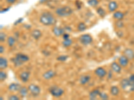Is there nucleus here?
<instances>
[{"instance_id":"nucleus-27","label":"nucleus","mask_w":134,"mask_h":100,"mask_svg":"<svg viewBox=\"0 0 134 100\" xmlns=\"http://www.w3.org/2000/svg\"><path fill=\"white\" fill-rule=\"evenodd\" d=\"M87 3L91 6L96 7L99 5V1L98 0H88Z\"/></svg>"},{"instance_id":"nucleus-8","label":"nucleus","mask_w":134,"mask_h":100,"mask_svg":"<svg viewBox=\"0 0 134 100\" xmlns=\"http://www.w3.org/2000/svg\"><path fill=\"white\" fill-rule=\"evenodd\" d=\"M57 75V72L54 70H50L46 71V72H44L42 75V77L44 79L46 80H49V79H52Z\"/></svg>"},{"instance_id":"nucleus-31","label":"nucleus","mask_w":134,"mask_h":100,"mask_svg":"<svg viewBox=\"0 0 134 100\" xmlns=\"http://www.w3.org/2000/svg\"><path fill=\"white\" fill-rule=\"evenodd\" d=\"M99 97H100L101 99H105V100H107L109 99V96H107V94L103 92L100 93V94H99Z\"/></svg>"},{"instance_id":"nucleus-41","label":"nucleus","mask_w":134,"mask_h":100,"mask_svg":"<svg viewBox=\"0 0 134 100\" xmlns=\"http://www.w3.org/2000/svg\"><path fill=\"white\" fill-rule=\"evenodd\" d=\"M111 77H112V72H111V71H109L108 79H111Z\"/></svg>"},{"instance_id":"nucleus-38","label":"nucleus","mask_w":134,"mask_h":100,"mask_svg":"<svg viewBox=\"0 0 134 100\" xmlns=\"http://www.w3.org/2000/svg\"><path fill=\"white\" fill-rule=\"evenodd\" d=\"M4 52V47L3 46H0V53H3Z\"/></svg>"},{"instance_id":"nucleus-14","label":"nucleus","mask_w":134,"mask_h":100,"mask_svg":"<svg viewBox=\"0 0 134 100\" xmlns=\"http://www.w3.org/2000/svg\"><path fill=\"white\" fill-rule=\"evenodd\" d=\"M30 76V73L29 71H23L21 72L20 74V78L21 79V81L22 82H27L29 79Z\"/></svg>"},{"instance_id":"nucleus-17","label":"nucleus","mask_w":134,"mask_h":100,"mask_svg":"<svg viewBox=\"0 0 134 100\" xmlns=\"http://www.w3.org/2000/svg\"><path fill=\"white\" fill-rule=\"evenodd\" d=\"M118 8V5H117V2H115V1H112V2H110L109 3L108 5V9L109 10V11L111 12H113Z\"/></svg>"},{"instance_id":"nucleus-22","label":"nucleus","mask_w":134,"mask_h":100,"mask_svg":"<svg viewBox=\"0 0 134 100\" xmlns=\"http://www.w3.org/2000/svg\"><path fill=\"white\" fill-rule=\"evenodd\" d=\"M113 17L117 20H122L124 17V14L120 11H117L113 14Z\"/></svg>"},{"instance_id":"nucleus-13","label":"nucleus","mask_w":134,"mask_h":100,"mask_svg":"<svg viewBox=\"0 0 134 100\" xmlns=\"http://www.w3.org/2000/svg\"><path fill=\"white\" fill-rule=\"evenodd\" d=\"M21 88V86L18 83H12L9 85L8 90H9V91H12V92H15V91H19Z\"/></svg>"},{"instance_id":"nucleus-28","label":"nucleus","mask_w":134,"mask_h":100,"mask_svg":"<svg viewBox=\"0 0 134 100\" xmlns=\"http://www.w3.org/2000/svg\"><path fill=\"white\" fill-rule=\"evenodd\" d=\"M97 12L98 15L100 16L101 17H103L105 15V11L102 8H99L97 9Z\"/></svg>"},{"instance_id":"nucleus-36","label":"nucleus","mask_w":134,"mask_h":100,"mask_svg":"<svg viewBox=\"0 0 134 100\" xmlns=\"http://www.w3.org/2000/svg\"><path fill=\"white\" fill-rule=\"evenodd\" d=\"M63 40H66V39H69V35L68 33H64L63 35Z\"/></svg>"},{"instance_id":"nucleus-21","label":"nucleus","mask_w":134,"mask_h":100,"mask_svg":"<svg viewBox=\"0 0 134 100\" xmlns=\"http://www.w3.org/2000/svg\"><path fill=\"white\" fill-rule=\"evenodd\" d=\"M31 35H32L35 40H38V39L41 37L42 33L39 29H34V30H33L32 32Z\"/></svg>"},{"instance_id":"nucleus-34","label":"nucleus","mask_w":134,"mask_h":100,"mask_svg":"<svg viewBox=\"0 0 134 100\" xmlns=\"http://www.w3.org/2000/svg\"><path fill=\"white\" fill-rule=\"evenodd\" d=\"M5 38H6V35L4 33L1 32V33H0V41L1 42H3L5 41Z\"/></svg>"},{"instance_id":"nucleus-2","label":"nucleus","mask_w":134,"mask_h":100,"mask_svg":"<svg viewBox=\"0 0 134 100\" xmlns=\"http://www.w3.org/2000/svg\"><path fill=\"white\" fill-rule=\"evenodd\" d=\"M29 57L23 53H18L14 58L12 59L13 64L15 67H19L29 60Z\"/></svg>"},{"instance_id":"nucleus-11","label":"nucleus","mask_w":134,"mask_h":100,"mask_svg":"<svg viewBox=\"0 0 134 100\" xmlns=\"http://www.w3.org/2000/svg\"><path fill=\"white\" fill-rule=\"evenodd\" d=\"M124 54L130 60H132L134 59V52L133 50L130 48H127L124 50Z\"/></svg>"},{"instance_id":"nucleus-4","label":"nucleus","mask_w":134,"mask_h":100,"mask_svg":"<svg viewBox=\"0 0 134 100\" xmlns=\"http://www.w3.org/2000/svg\"><path fill=\"white\" fill-rule=\"evenodd\" d=\"M49 91L52 96L55 97H60L64 93V90L58 86H52L50 88Z\"/></svg>"},{"instance_id":"nucleus-33","label":"nucleus","mask_w":134,"mask_h":100,"mask_svg":"<svg viewBox=\"0 0 134 100\" xmlns=\"http://www.w3.org/2000/svg\"><path fill=\"white\" fill-rule=\"evenodd\" d=\"M129 79H130L131 85H132L133 91H134V74L131 75V76L130 77V78H129Z\"/></svg>"},{"instance_id":"nucleus-16","label":"nucleus","mask_w":134,"mask_h":100,"mask_svg":"<svg viewBox=\"0 0 134 100\" xmlns=\"http://www.w3.org/2000/svg\"><path fill=\"white\" fill-rule=\"evenodd\" d=\"M100 91H99V90L98 89H95V90H93L90 92L89 93V99L91 100L93 99H97L98 96H99V94H100Z\"/></svg>"},{"instance_id":"nucleus-39","label":"nucleus","mask_w":134,"mask_h":100,"mask_svg":"<svg viewBox=\"0 0 134 100\" xmlns=\"http://www.w3.org/2000/svg\"><path fill=\"white\" fill-rule=\"evenodd\" d=\"M9 8H5L4 9H3V10H1V14H2V13H5L6 12V11H9Z\"/></svg>"},{"instance_id":"nucleus-19","label":"nucleus","mask_w":134,"mask_h":100,"mask_svg":"<svg viewBox=\"0 0 134 100\" xmlns=\"http://www.w3.org/2000/svg\"><path fill=\"white\" fill-rule=\"evenodd\" d=\"M28 88H26V87H21L20 88V90H19V93H20V96L21 97H25L27 96V93H28Z\"/></svg>"},{"instance_id":"nucleus-40","label":"nucleus","mask_w":134,"mask_h":100,"mask_svg":"<svg viewBox=\"0 0 134 100\" xmlns=\"http://www.w3.org/2000/svg\"><path fill=\"white\" fill-rule=\"evenodd\" d=\"M6 1L8 3H10V4H12V3H15V2H16V0H6Z\"/></svg>"},{"instance_id":"nucleus-10","label":"nucleus","mask_w":134,"mask_h":100,"mask_svg":"<svg viewBox=\"0 0 134 100\" xmlns=\"http://www.w3.org/2000/svg\"><path fill=\"white\" fill-rule=\"evenodd\" d=\"M94 73L97 76H98L99 77H104L106 75H107V71L105 70L103 67H98L94 71Z\"/></svg>"},{"instance_id":"nucleus-18","label":"nucleus","mask_w":134,"mask_h":100,"mask_svg":"<svg viewBox=\"0 0 134 100\" xmlns=\"http://www.w3.org/2000/svg\"><path fill=\"white\" fill-rule=\"evenodd\" d=\"M91 80V76H88V75H85V76H81L80 78V83L81 85H85L89 81Z\"/></svg>"},{"instance_id":"nucleus-37","label":"nucleus","mask_w":134,"mask_h":100,"mask_svg":"<svg viewBox=\"0 0 134 100\" xmlns=\"http://www.w3.org/2000/svg\"><path fill=\"white\" fill-rule=\"evenodd\" d=\"M22 21H23V19H22V18L18 19V20H17V21H15V23H14V25H15V26H16V25L18 24V23H20Z\"/></svg>"},{"instance_id":"nucleus-26","label":"nucleus","mask_w":134,"mask_h":100,"mask_svg":"<svg viewBox=\"0 0 134 100\" xmlns=\"http://www.w3.org/2000/svg\"><path fill=\"white\" fill-rule=\"evenodd\" d=\"M15 38H13V37H12V36H10L8 38V44L9 47H12V46H14V45L15 44Z\"/></svg>"},{"instance_id":"nucleus-24","label":"nucleus","mask_w":134,"mask_h":100,"mask_svg":"<svg viewBox=\"0 0 134 100\" xmlns=\"http://www.w3.org/2000/svg\"><path fill=\"white\" fill-rule=\"evenodd\" d=\"M87 25L85 23H83V22H81V23H79V25H78L77 29L79 32H83V31H85L87 29Z\"/></svg>"},{"instance_id":"nucleus-42","label":"nucleus","mask_w":134,"mask_h":100,"mask_svg":"<svg viewBox=\"0 0 134 100\" xmlns=\"http://www.w3.org/2000/svg\"><path fill=\"white\" fill-rule=\"evenodd\" d=\"M46 0H40V3H44V2H46Z\"/></svg>"},{"instance_id":"nucleus-20","label":"nucleus","mask_w":134,"mask_h":100,"mask_svg":"<svg viewBox=\"0 0 134 100\" xmlns=\"http://www.w3.org/2000/svg\"><path fill=\"white\" fill-rule=\"evenodd\" d=\"M8 60H7L5 58L1 57V58H0V68L2 69V70L5 69L7 67H8Z\"/></svg>"},{"instance_id":"nucleus-5","label":"nucleus","mask_w":134,"mask_h":100,"mask_svg":"<svg viewBox=\"0 0 134 100\" xmlns=\"http://www.w3.org/2000/svg\"><path fill=\"white\" fill-rule=\"evenodd\" d=\"M120 85L124 91H133L132 85L129 79H123L120 82Z\"/></svg>"},{"instance_id":"nucleus-30","label":"nucleus","mask_w":134,"mask_h":100,"mask_svg":"<svg viewBox=\"0 0 134 100\" xmlns=\"http://www.w3.org/2000/svg\"><path fill=\"white\" fill-rule=\"evenodd\" d=\"M116 27H118V28H122V27L124 26V22L122 21V20H117L115 23Z\"/></svg>"},{"instance_id":"nucleus-6","label":"nucleus","mask_w":134,"mask_h":100,"mask_svg":"<svg viewBox=\"0 0 134 100\" xmlns=\"http://www.w3.org/2000/svg\"><path fill=\"white\" fill-rule=\"evenodd\" d=\"M27 88H28V90H29L30 92L32 94V96H33L34 97H37V96L40 95L41 90H40V88L38 85L32 83L28 86Z\"/></svg>"},{"instance_id":"nucleus-15","label":"nucleus","mask_w":134,"mask_h":100,"mask_svg":"<svg viewBox=\"0 0 134 100\" xmlns=\"http://www.w3.org/2000/svg\"><path fill=\"white\" fill-rule=\"evenodd\" d=\"M129 60L130 59L124 55L119 58V64L121 65V67H126L129 64Z\"/></svg>"},{"instance_id":"nucleus-9","label":"nucleus","mask_w":134,"mask_h":100,"mask_svg":"<svg viewBox=\"0 0 134 100\" xmlns=\"http://www.w3.org/2000/svg\"><path fill=\"white\" fill-rule=\"evenodd\" d=\"M52 32L56 36L60 37L64 33V29L61 28L60 27H57V26H54L52 28Z\"/></svg>"},{"instance_id":"nucleus-35","label":"nucleus","mask_w":134,"mask_h":100,"mask_svg":"<svg viewBox=\"0 0 134 100\" xmlns=\"http://www.w3.org/2000/svg\"><path fill=\"white\" fill-rule=\"evenodd\" d=\"M8 99L9 100H19L20 99V97L18 96H15V95H12V96H9L8 97Z\"/></svg>"},{"instance_id":"nucleus-23","label":"nucleus","mask_w":134,"mask_h":100,"mask_svg":"<svg viewBox=\"0 0 134 100\" xmlns=\"http://www.w3.org/2000/svg\"><path fill=\"white\" fill-rule=\"evenodd\" d=\"M110 93H111V96H118V94L119 93V88H117V86H112L110 90Z\"/></svg>"},{"instance_id":"nucleus-32","label":"nucleus","mask_w":134,"mask_h":100,"mask_svg":"<svg viewBox=\"0 0 134 100\" xmlns=\"http://www.w3.org/2000/svg\"><path fill=\"white\" fill-rule=\"evenodd\" d=\"M69 56L68 55H60L57 58V60L58 61H65L67 59H68Z\"/></svg>"},{"instance_id":"nucleus-1","label":"nucleus","mask_w":134,"mask_h":100,"mask_svg":"<svg viewBox=\"0 0 134 100\" xmlns=\"http://www.w3.org/2000/svg\"><path fill=\"white\" fill-rule=\"evenodd\" d=\"M40 23L44 26H54L57 23V20L53 15L50 12H44L40 17Z\"/></svg>"},{"instance_id":"nucleus-29","label":"nucleus","mask_w":134,"mask_h":100,"mask_svg":"<svg viewBox=\"0 0 134 100\" xmlns=\"http://www.w3.org/2000/svg\"><path fill=\"white\" fill-rule=\"evenodd\" d=\"M7 78V73L3 71H0V80L1 82H3Z\"/></svg>"},{"instance_id":"nucleus-7","label":"nucleus","mask_w":134,"mask_h":100,"mask_svg":"<svg viewBox=\"0 0 134 100\" xmlns=\"http://www.w3.org/2000/svg\"><path fill=\"white\" fill-rule=\"evenodd\" d=\"M79 41L84 46H88L93 42V38L89 34H83L80 37Z\"/></svg>"},{"instance_id":"nucleus-25","label":"nucleus","mask_w":134,"mask_h":100,"mask_svg":"<svg viewBox=\"0 0 134 100\" xmlns=\"http://www.w3.org/2000/svg\"><path fill=\"white\" fill-rule=\"evenodd\" d=\"M72 41L70 40V38H69V39H66V40H64V41H63V46L65 47H70V46L72 45Z\"/></svg>"},{"instance_id":"nucleus-12","label":"nucleus","mask_w":134,"mask_h":100,"mask_svg":"<svg viewBox=\"0 0 134 100\" xmlns=\"http://www.w3.org/2000/svg\"><path fill=\"white\" fill-rule=\"evenodd\" d=\"M111 68L112 71L117 73H119L121 71V65L117 62H113L111 65Z\"/></svg>"},{"instance_id":"nucleus-3","label":"nucleus","mask_w":134,"mask_h":100,"mask_svg":"<svg viewBox=\"0 0 134 100\" xmlns=\"http://www.w3.org/2000/svg\"><path fill=\"white\" fill-rule=\"evenodd\" d=\"M55 13L59 17H67L71 15L73 13V10L69 6H63L58 8L56 9Z\"/></svg>"}]
</instances>
